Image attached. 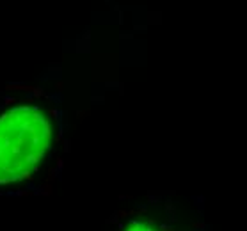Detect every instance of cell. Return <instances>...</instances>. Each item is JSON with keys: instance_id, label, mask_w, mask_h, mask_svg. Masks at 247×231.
I'll return each mask as SVG.
<instances>
[{"instance_id": "6da1fadb", "label": "cell", "mask_w": 247, "mask_h": 231, "mask_svg": "<svg viewBox=\"0 0 247 231\" xmlns=\"http://www.w3.org/2000/svg\"><path fill=\"white\" fill-rule=\"evenodd\" d=\"M54 123L39 105H16L0 116V187L30 180L48 156Z\"/></svg>"}, {"instance_id": "7a4b0ae2", "label": "cell", "mask_w": 247, "mask_h": 231, "mask_svg": "<svg viewBox=\"0 0 247 231\" xmlns=\"http://www.w3.org/2000/svg\"><path fill=\"white\" fill-rule=\"evenodd\" d=\"M117 231H194L187 226L176 222L167 215L153 213L151 210H142L130 213L119 222Z\"/></svg>"}]
</instances>
